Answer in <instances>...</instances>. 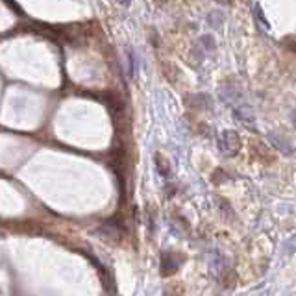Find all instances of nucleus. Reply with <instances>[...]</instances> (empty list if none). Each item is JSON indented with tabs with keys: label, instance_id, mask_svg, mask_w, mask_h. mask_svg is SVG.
Returning <instances> with one entry per match:
<instances>
[{
	"label": "nucleus",
	"instance_id": "1a4fd4ad",
	"mask_svg": "<svg viewBox=\"0 0 296 296\" xmlns=\"http://www.w3.org/2000/svg\"><path fill=\"white\" fill-rule=\"evenodd\" d=\"M120 2H122V4H130V0H120Z\"/></svg>",
	"mask_w": 296,
	"mask_h": 296
},
{
	"label": "nucleus",
	"instance_id": "39448f33",
	"mask_svg": "<svg viewBox=\"0 0 296 296\" xmlns=\"http://www.w3.org/2000/svg\"><path fill=\"white\" fill-rule=\"evenodd\" d=\"M156 165H158V172H159L163 178L170 176V163L165 159L163 154H156Z\"/></svg>",
	"mask_w": 296,
	"mask_h": 296
},
{
	"label": "nucleus",
	"instance_id": "6e6552de",
	"mask_svg": "<svg viewBox=\"0 0 296 296\" xmlns=\"http://www.w3.org/2000/svg\"><path fill=\"white\" fill-rule=\"evenodd\" d=\"M217 2H219V4H228L229 0H217Z\"/></svg>",
	"mask_w": 296,
	"mask_h": 296
},
{
	"label": "nucleus",
	"instance_id": "0eeeda50",
	"mask_svg": "<svg viewBox=\"0 0 296 296\" xmlns=\"http://www.w3.org/2000/svg\"><path fill=\"white\" fill-rule=\"evenodd\" d=\"M128 58H130V74L134 76V74H136V67H137V59L134 50H128Z\"/></svg>",
	"mask_w": 296,
	"mask_h": 296
},
{
	"label": "nucleus",
	"instance_id": "20e7f679",
	"mask_svg": "<svg viewBox=\"0 0 296 296\" xmlns=\"http://www.w3.org/2000/svg\"><path fill=\"white\" fill-rule=\"evenodd\" d=\"M233 115H235L241 122H245L246 126H254V115H252V111H250V108H246V106H239V108H235L233 110Z\"/></svg>",
	"mask_w": 296,
	"mask_h": 296
},
{
	"label": "nucleus",
	"instance_id": "9d476101",
	"mask_svg": "<svg viewBox=\"0 0 296 296\" xmlns=\"http://www.w3.org/2000/svg\"><path fill=\"white\" fill-rule=\"evenodd\" d=\"M295 124H296V113H295Z\"/></svg>",
	"mask_w": 296,
	"mask_h": 296
},
{
	"label": "nucleus",
	"instance_id": "f03ea898",
	"mask_svg": "<svg viewBox=\"0 0 296 296\" xmlns=\"http://www.w3.org/2000/svg\"><path fill=\"white\" fill-rule=\"evenodd\" d=\"M178 265H180V257L174 254H163V259H161V274L167 276V274H172L176 272Z\"/></svg>",
	"mask_w": 296,
	"mask_h": 296
},
{
	"label": "nucleus",
	"instance_id": "f257e3e1",
	"mask_svg": "<svg viewBox=\"0 0 296 296\" xmlns=\"http://www.w3.org/2000/svg\"><path fill=\"white\" fill-rule=\"evenodd\" d=\"M219 146H220V152L224 156H235L241 148V139L237 136V132L233 130H226L220 134L219 139Z\"/></svg>",
	"mask_w": 296,
	"mask_h": 296
},
{
	"label": "nucleus",
	"instance_id": "423d86ee",
	"mask_svg": "<svg viewBox=\"0 0 296 296\" xmlns=\"http://www.w3.org/2000/svg\"><path fill=\"white\" fill-rule=\"evenodd\" d=\"M254 17L255 21H257V24H259V28H261L263 32H269L271 30V24H269V21L265 19V13H263V9L259 4H255L254 6Z\"/></svg>",
	"mask_w": 296,
	"mask_h": 296
},
{
	"label": "nucleus",
	"instance_id": "7ed1b4c3",
	"mask_svg": "<svg viewBox=\"0 0 296 296\" xmlns=\"http://www.w3.org/2000/svg\"><path fill=\"white\" fill-rule=\"evenodd\" d=\"M269 137H271V141L274 143V146H276V148H278L281 154H293V152H295V146L291 144V141H289V139L278 136L276 132L269 134Z\"/></svg>",
	"mask_w": 296,
	"mask_h": 296
}]
</instances>
